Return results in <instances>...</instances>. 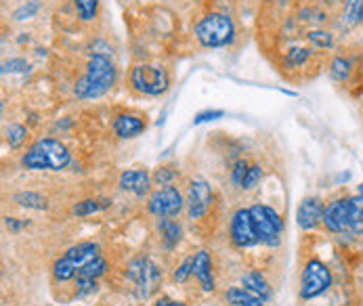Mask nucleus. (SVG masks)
Listing matches in <instances>:
<instances>
[{"label": "nucleus", "mask_w": 363, "mask_h": 306, "mask_svg": "<svg viewBox=\"0 0 363 306\" xmlns=\"http://www.w3.org/2000/svg\"><path fill=\"white\" fill-rule=\"evenodd\" d=\"M113 82H116V68H113L111 59L103 53H92L89 66H87V74L74 86V94L85 101L99 99L111 90Z\"/></svg>", "instance_id": "f257e3e1"}, {"label": "nucleus", "mask_w": 363, "mask_h": 306, "mask_svg": "<svg viewBox=\"0 0 363 306\" xmlns=\"http://www.w3.org/2000/svg\"><path fill=\"white\" fill-rule=\"evenodd\" d=\"M324 227L332 233L351 231L363 235V197H343L332 202L324 212Z\"/></svg>", "instance_id": "f03ea898"}, {"label": "nucleus", "mask_w": 363, "mask_h": 306, "mask_svg": "<svg viewBox=\"0 0 363 306\" xmlns=\"http://www.w3.org/2000/svg\"><path fill=\"white\" fill-rule=\"evenodd\" d=\"M72 161L70 149L57 139H38L23 153L21 164L27 170H63Z\"/></svg>", "instance_id": "7ed1b4c3"}, {"label": "nucleus", "mask_w": 363, "mask_h": 306, "mask_svg": "<svg viewBox=\"0 0 363 306\" xmlns=\"http://www.w3.org/2000/svg\"><path fill=\"white\" fill-rule=\"evenodd\" d=\"M235 27L227 15L210 13L195 23V38L206 49H221L233 42Z\"/></svg>", "instance_id": "20e7f679"}, {"label": "nucleus", "mask_w": 363, "mask_h": 306, "mask_svg": "<svg viewBox=\"0 0 363 306\" xmlns=\"http://www.w3.org/2000/svg\"><path fill=\"white\" fill-rule=\"evenodd\" d=\"M99 256V245L92 241L78 243L74 247H70L53 267V275L57 281H70L72 277H76L80 273V269L85 264H89L92 258Z\"/></svg>", "instance_id": "39448f33"}, {"label": "nucleus", "mask_w": 363, "mask_h": 306, "mask_svg": "<svg viewBox=\"0 0 363 306\" xmlns=\"http://www.w3.org/2000/svg\"><path fill=\"white\" fill-rule=\"evenodd\" d=\"M126 277L135 286V294L141 300H147L152 294H156L162 283V273L149 258H135L128 264Z\"/></svg>", "instance_id": "423d86ee"}, {"label": "nucleus", "mask_w": 363, "mask_h": 306, "mask_svg": "<svg viewBox=\"0 0 363 306\" xmlns=\"http://www.w3.org/2000/svg\"><path fill=\"white\" fill-rule=\"evenodd\" d=\"M130 86L147 97H160L168 90L171 78L164 68L158 66H135L130 70Z\"/></svg>", "instance_id": "0eeeda50"}, {"label": "nucleus", "mask_w": 363, "mask_h": 306, "mask_svg": "<svg viewBox=\"0 0 363 306\" xmlns=\"http://www.w3.org/2000/svg\"><path fill=\"white\" fill-rule=\"evenodd\" d=\"M250 214H252V221H254V229L259 235V241L275 247L279 245L281 241V231H283V221L281 216L269 208V206H263V204H257L250 208Z\"/></svg>", "instance_id": "6e6552de"}, {"label": "nucleus", "mask_w": 363, "mask_h": 306, "mask_svg": "<svg viewBox=\"0 0 363 306\" xmlns=\"http://www.w3.org/2000/svg\"><path fill=\"white\" fill-rule=\"evenodd\" d=\"M332 286V273L321 260H309L300 279V298L311 300L328 292Z\"/></svg>", "instance_id": "1a4fd4ad"}, {"label": "nucleus", "mask_w": 363, "mask_h": 306, "mask_svg": "<svg viewBox=\"0 0 363 306\" xmlns=\"http://www.w3.org/2000/svg\"><path fill=\"white\" fill-rule=\"evenodd\" d=\"M183 204L185 202H183L181 191L177 187L168 185V187H162V189L152 193L147 208L158 219H173V216H177L181 212Z\"/></svg>", "instance_id": "9d476101"}, {"label": "nucleus", "mask_w": 363, "mask_h": 306, "mask_svg": "<svg viewBox=\"0 0 363 306\" xmlns=\"http://www.w3.org/2000/svg\"><path fill=\"white\" fill-rule=\"evenodd\" d=\"M229 233H231V241L238 247H252V245L261 243L259 235H257V229H254V221H252L250 208H240L231 216Z\"/></svg>", "instance_id": "9b49d317"}, {"label": "nucleus", "mask_w": 363, "mask_h": 306, "mask_svg": "<svg viewBox=\"0 0 363 306\" xmlns=\"http://www.w3.org/2000/svg\"><path fill=\"white\" fill-rule=\"evenodd\" d=\"M212 204V189L206 180H193L189 185V195H187V210H189V219L197 221L204 219L208 208Z\"/></svg>", "instance_id": "f8f14e48"}, {"label": "nucleus", "mask_w": 363, "mask_h": 306, "mask_svg": "<svg viewBox=\"0 0 363 306\" xmlns=\"http://www.w3.org/2000/svg\"><path fill=\"white\" fill-rule=\"evenodd\" d=\"M324 204L321 200L317 197H311V200H304L300 206H298V212H296V221H298V227L304 231L317 229L319 223H324Z\"/></svg>", "instance_id": "ddd939ff"}, {"label": "nucleus", "mask_w": 363, "mask_h": 306, "mask_svg": "<svg viewBox=\"0 0 363 306\" xmlns=\"http://www.w3.org/2000/svg\"><path fill=\"white\" fill-rule=\"evenodd\" d=\"M152 187V176L147 170H124L120 174V189L135 193V195H145Z\"/></svg>", "instance_id": "4468645a"}, {"label": "nucleus", "mask_w": 363, "mask_h": 306, "mask_svg": "<svg viewBox=\"0 0 363 306\" xmlns=\"http://www.w3.org/2000/svg\"><path fill=\"white\" fill-rule=\"evenodd\" d=\"M193 275L197 277L204 292H214V277H212V258L208 252H197L193 256Z\"/></svg>", "instance_id": "2eb2a0df"}, {"label": "nucleus", "mask_w": 363, "mask_h": 306, "mask_svg": "<svg viewBox=\"0 0 363 306\" xmlns=\"http://www.w3.org/2000/svg\"><path fill=\"white\" fill-rule=\"evenodd\" d=\"M145 130V122L139 116L133 114H122L113 120V133L120 139H133L137 135H141Z\"/></svg>", "instance_id": "dca6fc26"}, {"label": "nucleus", "mask_w": 363, "mask_h": 306, "mask_svg": "<svg viewBox=\"0 0 363 306\" xmlns=\"http://www.w3.org/2000/svg\"><path fill=\"white\" fill-rule=\"evenodd\" d=\"M242 288H246L248 292H252L254 296L269 300L271 298V286L267 283V279L259 273V271H250L242 277Z\"/></svg>", "instance_id": "f3484780"}, {"label": "nucleus", "mask_w": 363, "mask_h": 306, "mask_svg": "<svg viewBox=\"0 0 363 306\" xmlns=\"http://www.w3.org/2000/svg\"><path fill=\"white\" fill-rule=\"evenodd\" d=\"M225 300L231 306H265V300L248 292L246 288H231L225 294Z\"/></svg>", "instance_id": "a211bd4d"}, {"label": "nucleus", "mask_w": 363, "mask_h": 306, "mask_svg": "<svg viewBox=\"0 0 363 306\" xmlns=\"http://www.w3.org/2000/svg\"><path fill=\"white\" fill-rule=\"evenodd\" d=\"M13 202L21 208H32V210H44L47 208V197L34 191H21L13 195Z\"/></svg>", "instance_id": "6ab92c4d"}, {"label": "nucleus", "mask_w": 363, "mask_h": 306, "mask_svg": "<svg viewBox=\"0 0 363 306\" xmlns=\"http://www.w3.org/2000/svg\"><path fill=\"white\" fill-rule=\"evenodd\" d=\"M363 21V0H347L343 13V27H353Z\"/></svg>", "instance_id": "aec40b11"}, {"label": "nucleus", "mask_w": 363, "mask_h": 306, "mask_svg": "<svg viewBox=\"0 0 363 306\" xmlns=\"http://www.w3.org/2000/svg\"><path fill=\"white\" fill-rule=\"evenodd\" d=\"M160 231H162V237H164V245L166 247H175L181 239V225L177 221H171V219H162L160 221Z\"/></svg>", "instance_id": "412c9836"}, {"label": "nucleus", "mask_w": 363, "mask_h": 306, "mask_svg": "<svg viewBox=\"0 0 363 306\" xmlns=\"http://www.w3.org/2000/svg\"><path fill=\"white\" fill-rule=\"evenodd\" d=\"M105 273H107V262H105V258L97 256V258H92L89 264H85V267L80 269L78 277H89V279H99V277H103Z\"/></svg>", "instance_id": "4be33fe9"}, {"label": "nucleus", "mask_w": 363, "mask_h": 306, "mask_svg": "<svg viewBox=\"0 0 363 306\" xmlns=\"http://www.w3.org/2000/svg\"><path fill=\"white\" fill-rule=\"evenodd\" d=\"M351 59H347V57H336L334 61H332V66H330V76L334 78L336 82H345V80H349L351 76Z\"/></svg>", "instance_id": "5701e85b"}, {"label": "nucleus", "mask_w": 363, "mask_h": 306, "mask_svg": "<svg viewBox=\"0 0 363 306\" xmlns=\"http://www.w3.org/2000/svg\"><path fill=\"white\" fill-rule=\"evenodd\" d=\"M107 206H109V200H85V202L76 204L74 214L76 216H91V214L107 208Z\"/></svg>", "instance_id": "b1692460"}, {"label": "nucleus", "mask_w": 363, "mask_h": 306, "mask_svg": "<svg viewBox=\"0 0 363 306\" xmlns=\"http://www.w3.org/2000/svg\"><path fill=\"white\" fill-rule=\"evenodd\" d=\"M74 6L80 21H92L99 8V0H74Z\"/></svg>", "instance_id": "393cba45"}, {"label": "nucleus", "mask_w": 363, "mask_h": 306, "mask_svg": "<svg viewBox=\"0 0 363 306\" xmlns=\"http://www.w3.org/2000/svg\"><path fill=\"white\" fill-rule=\"evenodd\" d=\"M25 137H27V130L21 124H11L6 128V141H8L11 147H19L25 141Z\"/></svg>", "instance_id": "a878e982"}, {"label": "nucleus", "mask_w": 363, "mask_h": 306, "mask_svg": "<svg viewBox=\"0 0 363 306\" xmlns=\"http://www.w3.org/2000/svg\"><path fill=\"white\" fill-rule=\"evenodd\" d=\"M311 53H313L311 49H292V51L285 55V63H288L290 68H298V66H302V63L309 61Z\"/></svg>", "instance_id": "bb28decb"}, {"label": "nucleus", "mask_w": 363, "mask_h": 306, "mask_svg": "<svg viewBox=\"0 0 363 306\" xmlns=\"http://www.w3.org/2000/svg\"><path fill=\"white\" fill-rule=\"evenodd\" d=\"M175 178H177V170L171 168V166H162V168H158L156 174H154V183L160 185V187H168Z\"/></svg>", "instance_id": "cd10ccee"}, {"label": "nucleus", "mask_w": 363, "mask_h": 306, "mask_svg": "<svg viewBox=\"0 0 363 306\" xmlns=\"http://www.w3.org/2000/svg\"><path fill=\"white\" fill-rule=\"evenodd\" d=\"M38 8H40V4H38V0H32V2H25L23 6H19L15 13H13V19L15 21H25V19H32L36 13H38Z\"/></svg>", "instance_id": "c85d7f7f"}, {"label": "nucleus", "mask_w": 363, "mask_h": 306, "mask_svg": "<svg viewBox=\"0 0 363 306\" xmlns=\"http://www.w3.org/2000/svg\"><path fill=\"white\" fill-rule=\"evenodd\" d=\"M309 40H311L317 49H332V44H334L332 34H328V32H319V30L309 32Z\"/></svg>", "instance_id": "c756f323"}, {"label": "nucleus", "mask_w": 363, "mask_h": 306, "mask_svg": "<svg viewBox=\"0 0 363 306\" xmlns=\"http://www.w3.org/2000/svg\"><path fill=\"white\" fill-rule=\"evenodd\" d=\"M223 116H225V111H223V109H206V111H202V114H197V116L193 118V124L197 126V124L214 122V120H221Z\"/></svg>", "instance_id": "7c9ffc66"}, {"label": "nucleus", "mask_w": 363, "mask_h": 306, "mask_svg": "<svg viewBox=\"0 0 363 306\" xmlns=\"http://www.w3.org/2000/svg\"><path fill=\"white\" fill-rule=\"evenodd\" d=\"M261 176H263L261 166H250V168H248V174H246V178H244V183H242V189H252V187H257V183L261 180Z\"/></svg>", "instance_id": "2f4dec72"}, {"label": "nucleus", "mask_w": 363, "mask_h": 306, "mask_svg": "<svg viewBox=\"0 0 363 306\" xmlns=\"http://www.w3.org/2000/svg\"><path fill=\"white\" fill-rule=\"evenodd\" d=\"M191 275H193V258H187V260H183L181 267L175 271V281L177 283H185Z\"/></svg>", "instance_id": "473e14b6"}, {"label": "nucleus", "mask_w": 363, "mask_h": 306, "mask_svg": "<svg viewBox=\"0 0 363 306\" xmlns=\"http://www.w3.org/2000/svg\"><path fill=\"white\" fill-rule=\"evenodd\" d=\"M27 70V63L23 59H8L2 63V74H21Z\"/></svg>", "instance_id": "72a5a7b5"}, {"label": "nucleus", "mask_w": 363, "mask_h": 306, "mask_svg": "<svg viewBox=\"0 0 363 306\" xmlns=\"http://www.w3.org/2000/svg\"><path fill=\"white\" fill-rule=\"evenodd\" d=\"M92 292H97V279L78 277V296H91Z\"/></svg>", "instance_id": "f704fd0d"}, {"label": "nucleus", "mask_w": 363, "mask_h": 306, "mask_svg": "<svg viewBox=\"0 0 363 306\" xmlns=\"http://www.w3.org/2000/svg\"><path fill=\"white\" fill-rule=\"evenodd\" d=\"M248 168H250V166H248L246 161H238V164H235L233 174H231V178H233L235 185L242 187V183H244V178H246V174H248Z\"/></svg>", "instance_id": "c9c22d12"}, {"label": "nucleus", "mask_w": 363, "mask_h": 306, "mask_svg": "<svg viewBox=\"0 0 363 306\" xmlns=\"http://www.w3.org/2000/svg\"><path fill=\"white\" fill-rule=\"evenodd\" d=\"M4 225H6V229L13 231V233H17V231L23 227V223L17 221V219H4Z\"/></svg>", "instance_id": "e433bc0d"}, {"label": "nucleus", "mask_w": 363, "mask_h": 306, "mask_svg": "<svg viewBox=\"0 0 363 306\" xmlns=\"http://www.w3.org/2000/svg\"><path fill=\"white\" fill-rule=\"evenodd\" d=\"M154 306H185L183 302H175V300H171V298H160L158 302Z\"/></svg>", "instance_id": "4c0bfd02"}, {"label": "nucleus", "mask_w": 363, "mask_h": 306, "mask_svg": "<svg viewBox=\"0 0 363 306\" xmlns=\"http://www.w3.org/2000/svg\"><path fill=\"white\" fill-rule=\"evenodd\" d=\"M357 191H359L357 195H362V197H363V183H362V185H359V189H357Z\"/></svg>", "instance_id": "58836bf2"}]
</instances>
